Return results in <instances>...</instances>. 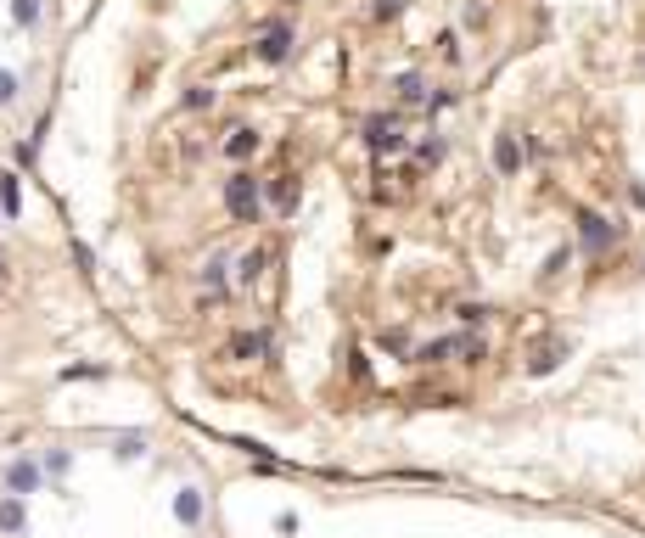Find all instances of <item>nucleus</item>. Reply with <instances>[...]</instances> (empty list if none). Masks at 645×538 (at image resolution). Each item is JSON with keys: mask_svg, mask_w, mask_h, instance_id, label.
Instances as JSON below:
<instances>
[{"mask_svg": "<svg viewBox=\"0 0 645 538\" xmlns=\"http://www.w3.org/2000/svg\"><path fill=\"white\" fill-rule=\"evenodd\" d=\"M225 213H230V225H258V213H264V180L253 169H230Z\"/></svg>", "mask_w": 645, "mask_h": 538, "instance_id": "f257e3e1", "label": "nucleus"}, {"mask_svg": "<svg viewBox=\"0 0 645 538\" xmlns=\"http://www.w3.org/2000/svg\"><path fill=\"white\" fill-rule=\"evenodd\" d=\"M253 57L264 62V68H287L292 57H298V29H292L287 17H275V23H264L253 40Z\"/></svg>", "mask_w": 645, "mask_h": 538, "instance_id": "f03ea898", "label": "nucleus"}, {"mask_svg": "<svg viewBox=\"0 0 645 538\" xmlns=\"http://www.w3.org/2000/svg\"><path fill=\"white\" fill-rule=\"evenodd\" d=\"M623 241V225H612L606 213H595V208H578V253L584 258H606Z\"/></svg>", "mask_w": 645, "mask_h": 538, "instance_id": "7ed1b4c3", "label": "nucleus"}, {"mask_svg": "<svg viewBox=\"0 0 645 538\" xmlns=\"http://www.w3.org/2000/svg\"><path fill=\"white\" fill-rule=\"evenodd\" d=\"M359 135H365V146H371L376 157H393L410 146V129H404L399 113H371L365 124H359Z\"/></svg>", "mask_w": 645, "mask_h": 538, "instance_id": "20e7f679", "label": "nucleus"}, {"mask_svg": "<svg viewBox=\"0 0 645 538\" xmlns=\"http://www.w3.org/2000/svg\"><path fill=\"white\" fill-rule=\"evenodd\" d=\"M45 488V466L34 454H12L6 466H0V494H17V499H34Z\"/></svg>", "mask_w": 645, "mask_h": 538, "instance_id": "39448f33", "label": "nucleus"}, {"mask_svg": "<svg viewBox=\"0 0 645 538\" xmlns=\"http://www.w3.org/2000/svg\"><path fill=\"white\" fill-rule=\"evenodd\" d=\"M174 522L186 527V533H202V527H208V494H202L197 482H180V488H174Z\"/></svg>", "mask_w": 645, "mask_h": 538, "instance_id": "423d86ee", "label": "nucleus"}, {"mask_svg": "<svg viewBox=\"0 0 645 538\" xmlns=\"http://www.w3.org/2000/svg\"><path fill=\"white\" fill-rule=\"evenodd\" d=\"M298 197H303L298 174H275V180H264V208H270L275 219H292V213H298Z\"/></svg>", "mask_w": 645, "mask_h": 538, "instance_id": "0eeeda50", "label": "nucleus"}, {"mask_svg": "<svg viewBox=\"0 0 645 538\" xmlns=\"http://www.w3.org/2000/svg\"><path fill=\"white\" fill-rule=\"evenodd\" d=\"M219 152H225V163H236V169H247V163H253L258 152H264V135H258L253 124H236L225 135V141H219Z\"/></svg>", "mask_w": 645, "mask_h": 538, "instance_id": "6e6552de", "label": "nucleus"}, {"mask_svg": "<svg viewBox=\"0 0 645 538\" xmlns=\"http://www.w3.org/2000/svg\"><path fill=\"white\" fill-rule=\"evenodd\" d=\"M230 275H236V253H214L208 264L197 269V286H202V292H219V298H230Z\"/></svg>", "mask_w": 645, "mask_h": 538, "instance_id": "1a4fd4ad", "label": "nucleus"}, {"mask_svg": "<svg viewBox=\"0 0 645 538\" xmlns=\"http://www.w3.org/2000/svg\"><path fill=\"white\" fill-rule=\"evenodd\" d=\"M0 219H6V225L23 219V174L17 169H0Z\"/></svg>", "mask_w": 645, "mask_h": 538, "instance_id": "9d476101", "label": "nucleus"}, {"mask_svg": "<svg viewBox=\"0 0 645 538\" xmlns=\"http://www.w3.org/2000/svg\"><path fill=\"white\" fill-rule=\"evenodd\" d=\"M0 533H6V538H23V533H29V499L0 494Z\"/></svg>", "mask_w": 645, "mask_h": 538, "instance_id": "9b49d317", "label": "nucleus"}, {"mask_svg": "<svg viewBox=\"0 0 645 538\" xmlns=\"http://www.w3.org/2000/svg\"><path fill=\"white\" fill-rule=\"evenodd\" d=\"M393 96H399L404 107H432V85H427V73H399V79H393Z\"/></svg>", "mask_w": 645, "mask_h": 538, "instance_id": "f8f14e48", "label": "nucleus"}, {"mask_svg": "<svg viewBox=\"0 0 645 538\" xmlns=\"http://www.w3.org/2000/svg\"><path fill=\"white\" fill-rule=\"evenodd\" d=\"M494 169H500L505 180H511V174H522V141H516L511 129H500V135H494Z\"/></svg>", "mask_w": 645, "mask_h": 538, "instance_id": "ddd939ff", "label": "nucleus"}, {"mask_svg": "<svg viewBox=\"0 0 645 538\" xmlns=\"http://www.w3.org/2000/svg\"><path fill=\"white\" fill-rule=\"evenodd\" d=\"M146 449H152V438H146V432H118V438H113V454H118V460H141Z\"/></svg>", "mask_w": 645, "mask_h": 538, "instance_id": "4468645a", "label": "nucleus"}, {"mask_svg": "<svg viewBox=\"0 0 645 538\" xmlns=\"http://www.w3.org/2000/svg\"><path fill=\"white\" fill-rule=\"evenodd\" d=\"M40 466H45V477H51V482H62L73 471V449H45Z\"/></svg>", "mask_w": 645, "mask_h": 538, "instance_id": "2eb2a0df", "label": "nucleus"}, {"mask_svg": "<svg viewBox=\"0 0 645 538\" xmlns=\"http://www.w3.org/2000/svg\"><path fill=\"white\" fill-rule=\"evenodd\" d=\"M45 17V0H12V23L17 29H40Z\"/></svg>", "mask_w": 645, "mask_h": 538, "instance_id": "dca6fc26", "label": "nucleus"}, {"mask_svg": "<svg viewBox=\"0 0 645 538\" xmlns=\"http://www.w3.org/2000/svg\"><path fill=\"white\" fill-rule=\"evenodd\" d=\"M180 107H186V113H208V107H214V85H186Z\"/></svg>", "mask_w": 645, "mask_h": 538, "instance_id": "f3484780", "label": "nucleus"}, {"mask_svg": "<svg viewBox=\"0 0 645 538\" xmlns=\"http://www.w3.org/2000/svg\"><path fill=\"white\" fill-rule=\"evenodd\" d=\"M410 12V0H371V23H399Z\"/></svg>", "mask_w": 645, "mask_h": 538, "instance_id": "a211bd4d", "label": "nucleus"}, {"mask_svg": "<svg viewBox=\"0 0 645 538\" xmlns=\"http://www.w3.org/2000/svg\"><path fill=\"white\" fill-rule=\"evenodd\" d=\"M17 96H23V73L0 68V107H17Z\"/></svg>", "mask_w": 645, "mask_h": 538, "instance_id": "6ab92c4d", "label": "nucleus"}, {"mask_svg": "<svg viewBox=\"0 0 645 538\" xmlns=\"http://www.w3.org/2000/svg\"><path fill=\"white\" fill-rule=\"evenodd\" d=\"M483 320H488L483 303H466V309H460V326H483Z\"/></svg>", "mask_w": 645, "mask_h": 538, "instance_id": "aec40b11", "label": "nucleus"}, {"mask_svg": "<svg viewBox=\"0 0 645 538\" xmlns=\"http://www.w3.org/2000/svg\"><path fill=\"white\" fill-rule=\"evenodd\" d=\"M73 264H79V269H85V275H90V269H96V253H90V247H85V241H73Z\"/></svg>", "mask_w": 645, "mask_h": 538, "instance_id": "412c9836", "label": "nucleus"}, {"mask_svg": "<svg viewBox=\"0 0 645 538\" xmlns=\"http://www.w3.org/2000/svg\"><path fill=\"white\" fill-rule=\"evenodd\" d=\"M438 157H444V141H438V135H432V141H421V163H438Z\"/></svg>", "mask_w": 645, "mask_h": 538, "instance_id": "4be33fe9", "label": "nucleus"}, {"mask_svg": "<svg viewBox=\"0 0 645 538\" xmlns=\"http://www.w3.org/2000/svg\"><path fill=\"white\" fill-rule=\"evenodd\" d=\"M6 286H12V258L0 253V292H6Z\"/></svg>", "mask_w": 645, "mask_h": 538, "instance_id": "5701e85b", "label": "nucleus"}]
</instances>
